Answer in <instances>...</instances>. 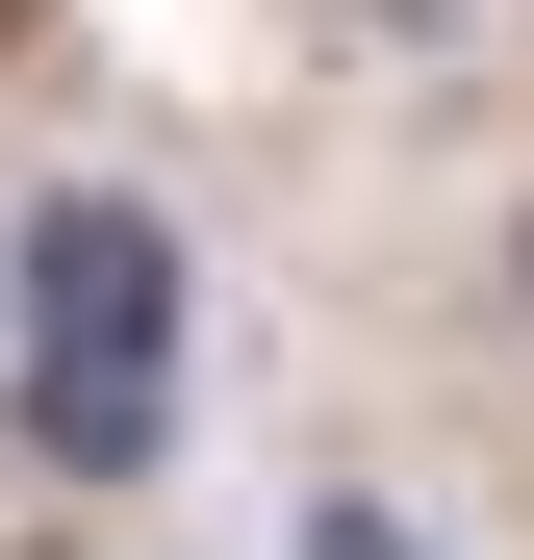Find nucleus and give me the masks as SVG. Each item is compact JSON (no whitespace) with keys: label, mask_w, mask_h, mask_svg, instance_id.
<instances>
[{"label":"nucleus","mask_w":534,"mask_h":560,"mask_svg":"<svg viewBox=\"0 0 534 560\" xmlns=\"http://www.w3.org/2000/svg\"><path fill=\"white\" fill-rule=\"evenodd\" d=\"M204 408V255L153 178H26L0 205V433L51 485H153Z\"/></svg>","instance_id":"f257e3e1"},{"label":"nucleus","mask_w":534,"mask_h":560,"mask_svg":"<svg viewBox=\"0 0 534 560\" xmlns=\"http://www.w3.org/2000/svg\"><path fill=\"white\" fill-rule=\"evenodd\" d=\"M281 560H459L407 485H281Z\"/></svg>","instance_id":"f03ea898"},{"label":"nucleus","mask_w":534,"mask_h":560,"mask_svg":"<svg viewBox=\"0 0 534 560\" xmlns=\"http://www.w3.org/2000/svg\"><path fill=\"white\" fill-rule=\"evenodd\" d=\"M509 306H534V205H509Z\"/></svg>","instance_id":"7ed1b4c3"}]
</instances>
